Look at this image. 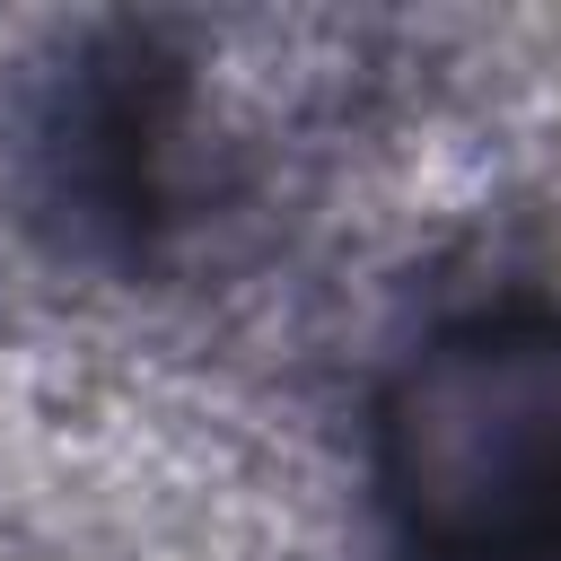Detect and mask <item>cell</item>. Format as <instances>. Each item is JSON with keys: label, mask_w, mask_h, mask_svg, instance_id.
Segmentation results:
<instances>
[{"label": "cell", "mask_w": 561, "mask_h": 561, "mask_svg": "<svg viewBox=\"0 0 561 561\" xmlns=\"http://www.w3.org/2000/svg\"><path fill=\"white\" fill-rule=\"evenodd\" d=\"M394 561H561V298L447 316L377 394Z\"/></svg>", "instance_id": "6da1fadb"}]
</instances>
